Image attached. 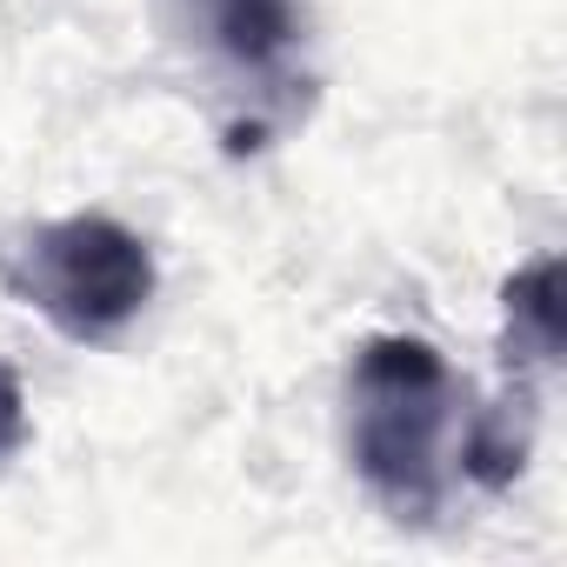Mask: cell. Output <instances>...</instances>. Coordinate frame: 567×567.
<instances>
[{"mask_svg": "<svg viewBox=\"0 0 567 567\" xmlns=\"http://www.w3.org/2000/svg\"><path fill=\"white\" fill-rule=\"evenodd\" d=\"M554 280H560V260L540 254L534 267H520L507 280V348L520 361H554L560 354V301H554Z\"/></svg>", "mask_w": 567, "mask_h": 567, "instance_id": "obj_4", "label": "cell"}, {"mask_svg": "<svg viewBox=\"0 0 567 567\" xmlns=\"http://www.w3.org/2000/svg\"><path fill=\"white\" fill-rule=\"evenodd\" d=\"M21 447H28V394L14 368H0V461H14Z\"/></svg>", "mask_w": 567, "mask_h": 567, "instance_id": "obj_5", "label": "cell"}, {"mask_svg": "<svg viewBox=\"0 0 567 567\" xmlns=\"http://www.w3.org/2000/svg\"><path fill=\"white\" fill-rule=\"evenodd\" d=\"M0 280L68 341H114L154 301V254L114 214H68L0 254Z\"/></svg>", "mask_w": 567, "mask_h": 567, "instance_id": "obj_2", "label": "cell"}, {"mask_svg": "<svg viewBox=\"0 0 567 567\" xmlns=\"http://www.w3.org/2000/svg\"><path fill=\"white\" fill-rule=\"evenodd\" d=\"M467 388L414 334H374L348 374V454L394 520H434L461 474Z\"/></svg>", "mask_w": 567, "mask_h": 567, "instance_id": "obj_1", "label": "cell"}, {"mask_svg": "<svg viewBox=\"0 0 567 567\" xmlns=\"http://www.w3.org/2000/svg\"><path fill=\"white\" fill-rule=\"evenodd\" d=\"M194 21L234 74L288 87V61L301 48V0H194Z\"/></svg>", "mask_w": 567, "mask_h": 567, "instance_id": "obj_3", "label": "cell"}]
</instances>
